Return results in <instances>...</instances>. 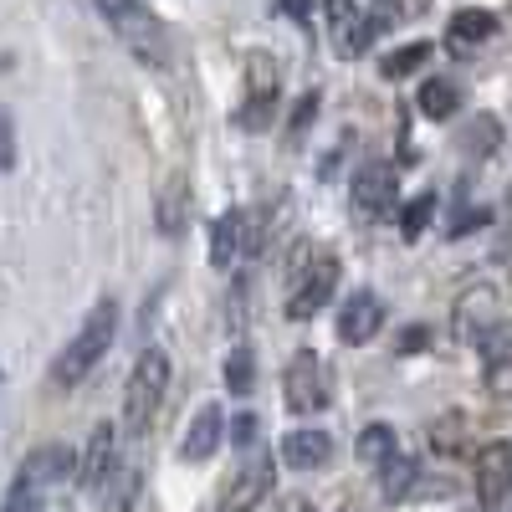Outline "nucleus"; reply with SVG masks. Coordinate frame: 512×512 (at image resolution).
<instances>
[{"mask_svg": "<svg viewBox=\"0 0 512 512\" xmlns=\"http://www.w3.org/2000/svg\"><path fill=\"white\" fill-rule=\"evenodd\" d=\"M113 333H118V303H113V297H103V303L82 318L77 338L52 364V384H57V390H72V384H82V379L98 369V359L113 349Z\"/></svg>", "mask_w": 512, "mask_h": 512, "instance_id": "nucleus-1", "label": "nucleus"}, {"mask_svg": "<svg viewBox=\"0 0 512 512\" xmlns=\"http://www.w3.org/2000/svg\"><path fill=\"white\" fill-rule=\"evenodd\" d=\"M103 21L118 31V41L128 52H134L139 62H149L154 72H164L169 62H175V47H169V31L164 21L144 6V0H98Z\"/></svg>", "mask_w": 512, "mask_h": 512, "instance_id": "nucleus-2", "label": "nucleus"}, {"mask_svg": "<svg viewBox=\"0 0 512 512\" xmlns=\"http://www.w3.org/2000/svg\"><path fill=\"white\" fill-rule=\"evenodd\" d=\"M72 477H77V456L67 446H36L21 461V472L11 482V497H6V507H0V512H36L52 492H67Z\"/></svg>", "mask_w": 512, "mask_h": 512, "instance_id": "nucleus-3", "label": "nucleus"}, {"mask_svg": "<svg viewBox=\"0 0 512 512\" xmlns=\"http://www.w3.org/2000/svg\"><path fill=\"white\" fill-rule=\"evenodd\" d=\"M164 390H169V354L164 349H144L128 369V384H123V425L128 431H149L159 405H164Z\"/></svg>", "mask_w": 512, "mask_h": 512, "instance_id": "nucleus-4", "label": "nucleus"}, {"mask_svg": "<svg viewBox=\"0 0 512 512\" xmlns=\"http://www.w3.org/2000/svg\"><path fill=\"white\" fill-rule=\"evenodd\" d=\"M272 482H277V461L262 446H251L231 472V482L221 487V512H256V502L272 497Z\"/></svg>", "mask_w": 512, "mask_h": 512, "instance_id": "nucleus-5", "label": "nucleus"}, {"mask_svg": "<svg viewBox=\"0 0 512 512\" xmlns=\"http://www.w3.org/2000/svg\"><path fill=\"white\" fill-rule=\"evenodd\" d=\"M282 400H287L292 415H318V410H328V369H323V359H318L313 349L292 354V364H287V374H282Z\"/></svg>", "mask_w": 512, "mask_h": 512, "instance_id": "nucleus-6", "label": "nucleus"}, {"mask_svg": "<svg viewBox=\"0 0 512 512\" xmlns=\"http://www.w3.org/2000/svg\"><path fill=\"white\" fill-rule=\"evenodd\" d=\"M338 256L333 251H318L313 262H308V272L297 277V287H292V297H287V318L292 323H308L313 313H323L328 308V297H333V287H338Z\"/></svg>", "mask_w": 512, "mask_h": 512, "instance_id": "nucleus-7", "label": "nucleus"}, {"mask_svg": "<svg viewBox=\"0 0 512 512\" xmlns=\"http://www.w3.org/2000/svg\"><path fill=\"white\" fill-rule=\"evenodd\" d=\"M451 328L461 344H482L487 333L502 328V303H497V287L477 282V287H466L456 297V313H451Z\"/></svg>", "mask_w": 512, "mask_h": 512, "instance_id": "nucleus-8", "label": "nucleus"}, {"mask_svg": "<svg viewBox=\"0 0 512 512\" xmlns=\"http://www.w3.org/2000/svg\"><path fill=\"white\" fill-rule=\"evenodd\" d=\"M477 497L487 512H497L512 497V441H487L477 451Z\"/></svg>", "mask_w": 512, "mask_h": 512, "instance_id": "nucleus-9", "label": "nucleus"}, {"mask_svg": "<svg viewBox=\"0 0 512 512\" xmlns=\"http://www.w3.org/2000/svg\"><path fill=\"white\" fill-rule=\"evenodd\" d=\"M328 26H333V52L338 57H364L379 36V26L354 6V0H328Z\"/></svg>", "mask_w": 512, "mask_h": 512, "instance_id": "nucleus-10", "label": "nucleus"}, {"mask_svg": "<svg viewBox=\"0 0 512 512\" xmlns=\"http://www.w3.org/2000/svg\"><path fill=\"white\" fill-rule=\"evenodd\" d=\"M118 466V431L113 425H98V431L88 436V451L77 456V487H88V492H98L103 482H108V472Z\"/></svg>", "mask_w": 512, "mask_h": 512, "instance_id": "nucleus-11", "label": "nucleus"}, {"mask_svg": "<svg viewBox=\"0 0 512 512\" xmlns=\"http://www.w3.org/2000/svg\"><path fill=\"white\" fill-rule=\"evenodd\" d=\"M482 379L492 400H512V328L482 338Z\"/></svg>", "mask_w": 512, "mask_h": 512, "instance_id": "nucleus-12", "label": "nucleus"}, {"mask_svg": "<svg viewBox=\"0 0 512 512\" xmlns=\"http://www.w3.org/2000/svg\"><path fill=\"white\" fill-rule=\"evenodd\" d=\"M354 205L364 216H390L395 210V169L390 164H364L354 175Z\"/></svg>", "mask_w": 512, "mask_h": 512, "instance_id": "nucleus-13", "label": "nucleus"}, {"mask_svg": "<svg viewBox=\"0 0 512 512\" xmlns=\"http://www.w3.org/2000/svg\"><path fill=\"white\" fill-rule=\"evenodd\" d=\"M379 323H384V308H379V297L374 292H354L344 308H338V338L344 344H369V338L379 333Z\"/></svg>", "mask_w": 512, "mask_h": 512, "instance_id": "nucleus-14", "label": "nucleus"}, {"mask_svg": "<svg viewBox=\"0 0 512 512\" xmlns=\"http://www.w3.org/2000/svg\"><path fill=\"white\" fill-rule=\"evenodd\" d=\"M221 441H226V415H221V405H200L195 420H190V431H185V441H180V456H185V461H210Z\"/></svg>", "mask_w": 512, "mask_h": 512, "instance_id": "nucleus-15", "label": "nucleus"}, {"mask_svg": "<svg viewBox=\"0 0 512 512\" xmlns=\"http://www.w3.org/2000/svg\"><path fill=\"white\" fill-rule=\"evenodd\" d=\"M277 456L292 466V472H318V466H328V456H333V436L328 431H287Z\"/></svg>", "mask_w": 512, "mask_h": 512, "instance_id": "nucleus-16", "label": "nucleus"}, {"mask_svg": "<svg viewBox=\"0 0 512 512\" xmlns=\"http://www.w3.org/2000/svg\"><path fill=\"white\" fill-rule=\"evenodd\" d=\"M492 36H497V16H492V11H482V6H466V11H456V16H451L446 47H451L456 57H466V52L487 47Z\"/></svg>", "mask_w": 512, "mask_h": 512, "instance_id": "nucleus-17", "label": "nucleus"}, {"mask_svg": "<svg viewBox=\"0 0 512 512\" xmlns=\"http://www.w3.org/2000/svg\"><path fill=\"white\" fill-rule=\"evenodd\" d=\"M139 466H113L108 482L98 487V512H134L139 502Z\"/></svg>", "mask_w": 512, "mask_h": 512, "instance_id": "nucleus-18", "label": "nucleus"}, {"mask_svg": "<svg viewBox=\"0 0 512 512\" xmlns=\"http://www.w3.org/2000/svg\"><path fill=\"white\" fill-rule=\"evenodd\" d=\"M420 113L431 118V123H446L461 113V88L446 77H431V82H420Z\"/></svg>", "mask_w": 512, "mask_h": 512, "instance_id": "nucleus-19", "label": "nucleus"}, {"mask_svg": "<svg viewBox=\"0 0 512 512\" xmlns=\"http://www.w3.org/2000/svg\"><path fill=\"white\" fill-rule=\"evenodd\" d=\"M185 226H190V190H185V180H169L159 190V231L180 236Z\"/></svg>", "mask_w": 512, "mask_h": 512, "instance_id": "nucleus-20", "label": "nucleus"}, {"mask_svg": "<svg viewBox=\"0 0 512 512\" xmlns=\"http://www.w3.org/2000/svg\"><path fill=\"white\" fill-rule=\"evenodd\" d=\"M241 210H226V216L216 221V226H210V262H216V267H226L231 262V256L246 246V236H241Z\"/></svg>", "mask_w": 512, "mask_h": 512, "instance_id": "nucleus-21", "label": "nucleus"}, {"mask_svg": "<svg viewBox=\"0 0 512 512\" xmlns=\"http://www.w3.org/2000/svg\"><path fill=\"white\" fill-rule=\"evenodd\" d=\"M379 482H384V502H405L410 497V487H415V461L410 456H390L379 466Z\"/></svg>", "mask_w": 512, "mask_h": 512, "instance_id": "nucleus-22", "label": "nucleus"}, {"mask_svg": "<svg viewBox=\"0 0 512 512\" xmlns=\"http://www.w3.org/2000/svg\"><path fill=\"white\" fill-rule=\"evenodd\" d=\"M425 62H431V41H410V47H395L390 57H384V62H379V72L390 77V82H400V77L420 72Z\"/></svg>", "mask_w": 512, "mask_h": 512, "instance_id": "nucleus-23", "label": "nucleus"}, {"mask_svg": "<svg viewBox=\"0 0 512 512\" xmlns=\"http://www.w3.org/2000/svg\"><path fill=\"white\" fill-rule=\"evenodd\" d=\"M395 456V425H364L359 431V461L364 466H384Z\"/></svg>", "mask_w": 512, "mask_h": 512, "instance_id": "nucleus-24", "label": "nucleus"}, {"mask_svg": "<svg viewBox=\"0 0 512 512\" xmlns=\"http://www.w3.org/2000/svg\"><path fill=\"white\" fill-rule=\"evenodd\" d=\"M497 139H502V128H497V118H487V113L461 128V149L472 154V159H487V154L497 149Z\"/></svg>", "mask_w": 512, "mask_h": 512, "instance_id": "nucleus-25", "label": "nucleus"}, {"mask_svg": "<svg viewBox=\"0 0 512 512\" xmlns=\"http://www.w3.org/2000/svg\"><path fill=\"white\" fill-rule=\"evenodd\" d=\"M226 390L231 395H251L256 390V354L251 349H231V359H226Z\"/></svg>", "mask_w": 512, "mask_h": 512, "instance_id": "nucleus-26", "label": "nucleus"}, {"mask_svg": "<svg viewBox=\"0 0 512 512\" xmlns=\"http://www.w3.org/2000/svg\"><path fill=\"white\" fill-rule=\"evenodd\" d=\"M431 216H436V195H415V200L400 210V236H405V241H420L425 226H431Z\"/></svg>", "mask_w": 512, "mask_h": 512, "instance_id": "nucleus-27", "label": "nucleus"}, {"mask_svg": "<svg viewBox=\"0 0 512 512\" xmlns=\"http://www.w3.org/2000/svg\"><path fill=\"white\" fill-rule=\"evenodd\" d=\"M272 108H277V93H251L241 108V128H272Z\"/></svg>", "mask_w": 512, "mask_h": 512, "instance_id": "nucleus-28", "label": "nucleus"}, {"mask_svg": "<svg viewBox=\"0 0 512 512\" xmlns=\"http://www.w3.org/2000/svg\"><path fill=\"white\" fill-rule=\"evenodd\" d=\"M461 431H466L461 415H446V420L431 425V446H436L441 456H451V451H461Z\"/></svg>", "mask_w": 512, "mask_h": 512, "instance_id": "nucleus-29", "label": "nucleus"}, {"mask_svg": "<svg viewBox=\"0 0 512 512\" xmlns=\"http://www.w3.org/2000/svg\"><path fill=\"white\" fill-rule=\"evenodd\" d=\"M256 436H262V415H256V410H241V415L231 420V446L251 451V446H256Z\"/></svg>", "mask_w": 512, "mask_h": 512, "instance_id": "nucleus-30", "label": "nucleus"}, {"mask_svg": "<svg viewBox=\"0 0 512 512\" xmlns=\"http://www.w3.org/2000/svg\"><path fill=\"white\" fill-rule=\"evenodd\" d=\"M16 164V134H11V113L0 108V169Z\"/></svg>", "mask_w": 512, "mask_h": 512, "instance_id": "nucleus-31", "label": "nucleus"}, {"mask_svg": "<svg viewBox=\"0 0 512 512\" xmlns=\"http://www.w3.org/2000/svg\"><path fill=\"white\" fill-rule=\"evenodd\" d=\"M313 113H318V93H303V103L292 108V128H297V134H303V128L313 123Z\"/></svg>", "mask_w": 512, "mask_h": 512, "instance_id": "nucleus-32", "label": "nucleus"}, {"mask_svg": "<svg viewBox=\"0 0 512 512\" xmlns=\"http://www.w3.org/2000/svg\"><path fill=\"white\" fill-rule=\"evenodd\" d=\"M492 221V210H466V216L451 226V236H466V231H477V226H487Z\"/></svg>", "mask_w": 512, "mask_h": 512, "instance_id": "nucleus-33", "label": "nucleus"}, {"mask_svg": "<svg viewBox=\"0 0 512 512\" xmlns=\"http://www.w3.org/2000/svg\"><path fill=\"white\" fill-rule=\"evenodd\" d=\"M425 344H431V333H425V328H405V333H400V354H415V349H425Z\"/></svg>", "mask_w": 512, "mask_h": 512, "instance_id": "nucleus-34", "label": "nucleus"}, {"mask_svg": "<svg viewBox=\"0 0 512 512\" xmlns=\"http://www.w3.org/2000/svg\"><path fill=\"white\" fill-rule=\"evenodd\" d=\"M36 512H72V502H67V492H52L47 502H41Z\"/></svg>", "mask_w": 512, "mask_h": 512, "instance_id": "nucleus-35", "label": "nucleus"}, {"mask_svg": "<svg viewBox=\"0 0 512 512\" xmlns=\"http://www.w3.org/2000/svg\"><path fill=\"white\" fill-rule=\"evenodd\" d=\"M282 512H313V507H308L303 497H292V502H282Z\"/></svg>", "mask_w": 512, "mask_h": 512, "instance_id": "nucleus-36", "label": "nucleus"}, {"mask_svg": "<svg viewBox=\"0 0 512 512\" xmlns=\"http://www.w3.org/2000/svg\"><path fill=\"white\" fill-rule=\"evenodd\" d=\"M502 216H507V231H512V190H507V205H502Z\"/></svg>", "mask_w": 512, "mask_h": 512, "instance_id": "nucleus-37", "label": "nucleus"}]
</instances>
